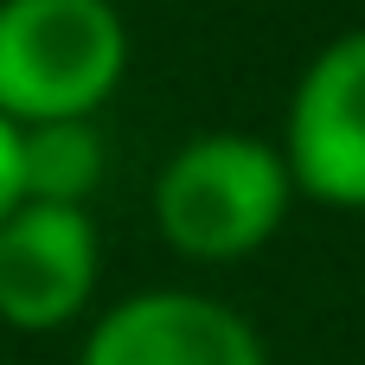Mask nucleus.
Returning <instances> with one entry per match:
<instances>
[{
	"label": "nucleus",
	"instance_id": "obj_3",
	"mask_svg": "<svg viewBox=\"0 0 365 365\" xmlns=\"http://www.w3.org/2000/svg\"><path fill=\"white\" fill-rule=\"evenodd\" d=\"M282 160L295 192L340 212H365V32H340L302 71Z\"/></svg>",
	"mask_w": 365,
	"mask_h": 365
},
{
	"label": "nucleus",
	"instance_id": "obj_7",
	"mask_svg": "<svg viewBox=\"0 0 365 365\" xmlns=\"http://www.w3.org/2000/svg\"><path fill=\"white\" fill-rule=\"evenodd\" d=\"M19 212V128L0 115V225Z\"/></svg>",
	"mask_w": 365,
	"mask_h": 365
},
{
	"label": "nucleus",
	"instance_id": "obj_4",
	"mask_svg": "<svg viewBox=\"0 0 365 365\" xmlns=\"http://www.w3.org/2000/svg\"><path fill=\"white\" fill-rule=\"evenodd\" d=\"M96 289V225L83 205H32L0 225V321L51 334L83 314Z\"/></svg>",
	"mask_w": 365,
	"mask_h": 365
},
{
	"label": "nucleus",
	"instance_id": "obj_5",
	"mask_svg": "<svg viewBox=\"0 0 365 365\" xmlns=\"http://www.w3.org/2000/svg\"><path fill=\"white\" fill-rule=\"evenodd\" d=\"M77 365H269L263 340L250 334V321L212 295H186V289H148L115 302Z\"/></svg>",
	"mask_w": 365,
	"mask_h": 365
},
{
	"label": "nucleus",
	"instance_id": "obj_1",
	"mask_svg": "<svg viewBox=\"0 0 365 365\" xmlns=\"http://www.w3.org/2000/svg\"><path fill=\"white\" fill-rule=\"evenodd\" d=\"M128 71V26L109 0H0V115L90 122Z\"/></svg>",
	"mask_w": 365,
	"mask_h": 365
},
{
	"label": "nucleus",
	"instance_id": "obj_2",
	"mask_svg": "<svg viewBox=\"0 0 365 365\" xmlns=\"http://www.w3.org/2000/svg\"><path fill=\"white\" fill-rule=\"evenodd\" d=\"M289 160L257 135H192L154 180L160 237L199 263H237L276 237L289 218Z\"/></svg>",
	"mask_w": 365,
	"mask_h": 365
},
{
	"label": "nucleus",
	"instance_id": "obj_6",
	"mask_svg": "<svg viewBox=\"0 0 365 365\" xmlns=\"http://www.w3.org/2000/svg\"><path fill=\"white\" fill-rule=\"evenodd\" d=\"M103 180V141L90 122H32L19 128V199L83 205Z\"/></svg>",
	"mask_w": 365,
	"mask_h": 365
}]
</instances>
